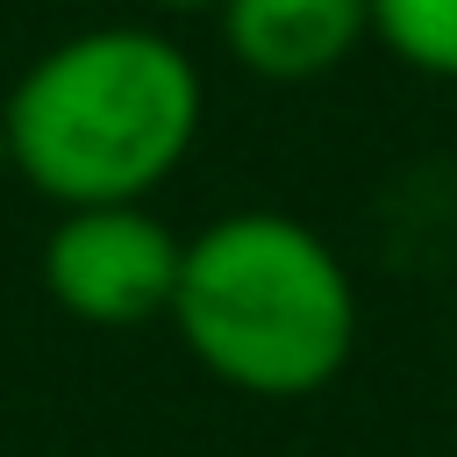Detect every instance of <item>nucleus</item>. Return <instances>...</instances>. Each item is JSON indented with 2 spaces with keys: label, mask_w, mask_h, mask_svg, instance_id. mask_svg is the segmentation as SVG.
Listing matches in <instances>:
<instances>
[{
  "label": "nucleus",
  "mask_w": 457,
  "mask_h": 457,
  "mask_svg": "<svg viewBox=\"0 0 457 457\" xmlns=\"http://www.w3.org/2000/svg\"><path fill=\"white\" fill-rule=\"evenodd\" d=\"M200 121V64L150 21H86L43 43L0 100L7 171L57 214L150 200L186 171Z\"/></svg>",
  "instance_id": "1"
},
{
  "label": "nucleus",
  "mask_w": 457,
  "mask_h": 457,
  "mask_svg": "<svg viewBox=\"0 0 457 457\" xmlns=\"http://www.w3.org/2000/svg\"><path fill=\"white\" fill-rule=\"evenodd\" d=\"M171 328L243 400H314L357 357V278L336 243L278 207H236L186 236Z\"/></svg>",
  "instance_id": "2"
},
{
  "label": "nucleus",
  "mask_w": 457,
  "mask_h": 457,
  "mask_svg": "<svg viewBox=\"0 0 457 457\" xmlns=\"http://www.w3.org/2000/svg\"><path fill=\"white\" fill-rule=\"evenodd\" d=\"M179 264H186V236L150 200L64 207L43 228V250H36L43 293L79 328H150V321H171Z\"/></svg>",
  "instance_id": "3"
},
{
  "label": "nucleus",
  "mask_w": 457,
  "mask_h": 457,
  "mask_svg": "<svg viewBox=\"0 0 457 457\" xmlns=\"http://www.w3.org/2000/svg\"><path fill=\"white\" fill-rule=\"evenodd\" d=\"M214 36L257 86H314L371 43V0H221Z\"/></svg>",
  "instance_id": "4"
},
{
  "label": "nucleus",
  "mask_w": 457,
  "mask_h": 457,
  "mask_svg": "<svg viewBox=\"0 0 457 457\" xmlns=\"http://www.w3.org/2000/svg\"><path fill=\"white\" fill-rule=\"evenodd\" d=\"M371 43L407 71L457 86V0H371Z\"/></svg>",
  "instance_id": "5"
},
{
  "label": "nucleus",
  "mask_w": 457,
  "mask_h": 457,
  "mask_svg": "<svg viewBox=\"0 0 457 457\" xmlns=\"http://www.w3.org/2000/svg\"><path fill=\"white\" fill-rule=\"evenodd\" d=\"M150 14H214L221 0H143Z\"/></svg>",
  "instance_id": "6"
},
{
  "label": "nucleus",
  "mask_w": 457,
  "mask_h": 457,
  "mask_svg": "<svg viewBox=\"0 0 457 457\" xmlns=\"http://www.w3.org/2000/svg\"><path fill=\"white\" fill-rule=\"evenodd\" d=\"M0 179H7V136H0Z\"/></svg>",
  "instance_id": "7"
}]
</instances>
